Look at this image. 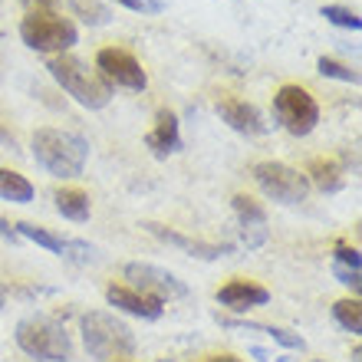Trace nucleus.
Instances as JSON below:
<instances>
[{"instance_id": "72a5a7b5", "label": "nucleus", "mask_w": 362, "mask_h": 362, "mask_svg": "<svg viewBox=\"0 0 362 362\" xmlns=\"http://www.w3.org/2000/svg\"><path fill=\"white\" fill-rule=\"evenodd\" d=\"M158 362H172V359H158Z\"/></svg>"}, {"instance_id": "b1692460", "label": "nucleus", "mask_w": 362, "mask_h": 362, "mask_svg": "<svg viewBox=\"0 0 362 362\" xmlns=\"http://www.w3.org/2000/svg\"><path fill=\"white\" fill-rule=\"evenodd\" d=\"M69 4H73V10H76L86 23H93V27H99V23L109 20V10H105L99 0H69Z\"/></svg>"}, {"instance_id": "423d86ee", "label": "nucleus", "mask_w": 362, "mask_h": 362, "mask_svg": "<svg viewBox=\"0 0 362 362\" xmlns=\"http://www.w3.org/2000/svg\"><path fill=\"white\" fill-rule=\"evenodd\" d=\"M274 115L290 135L303 139L320 122V103H316V95L310 89L296 86V83H286L274 95Z\"/></svg>"}, {"instance_id": "c756f323", "label": "nucleus", "mask_w": 362, "mask_h": 362, "mask_svg": "<svg viewBox=\"0 0 362 362\" xmlns=\"http://www.w3.org/2000/svg\"><path fill=\"white\" fill-rule=\"evenodd\" d=\"M0 234H4L7 240H20V238H17V230H13V224H10L7 218H0Z\"/></svg>"}, {"instance_id": "20e7f679", "label": "nucleus", "mask_w": 362, "mask_h": 362, "mask_svg": "<svg viewBox=\"0 0 362 362\" xmlns=\"http://www.w3.org/2000/svg\"><path fill=\"white\" fill-rule=\"evenodd\" d=\"M17 346L33 359H47V362H66L73 359V339L57 320L49 316H23L17 323L13 333Z\"/></svg>"}, {"instance_id": "1a4fd4ad", "label": "nucleus", "mask_w": 362, "mask_h": 362, "mask_svg": "<svg viewBox=\"0 0 362 362\" xmlns=\"http://www.w3.org/2000/svg\"><path fill=\"white\" fill-rule=\"evenodd\" d=\"M95 69L103 73V79L109 86H122V89H135L142 93L148 86V76H145L142 63L129 53V49H119V47H105L95 53Z\"/></svg>"}, {"instance_id": "0eeeda50", "label": "nucleus", "mask_w": 362, "mask_h": 362, "mask_svg": "<svg viewBox=\"0 0 362 362\" xmlns=\"http://www.w3.org/2000/svg\"><path fill=\"white\" fill-rule=\"evenodd\" d=\"M254 181L267 198L280 201V204H300L310 194V181L303 172H296L284 162H257L254 165Z\"/></svg>"}, {"instance_id": "a878e982", "label": "nucleus", "mask_w": 362, "mask_h": 362, "mask_svg": "<svg viewBox=\"0 0 362 362\" xmlns=\"http://www.w3.org/2000/svg\"><path fill=\"white\" fill-rule=\"evenodd\" d=\"M333 264H343V267H349V270H359L362 267V257H359V250L349 247V244H336Z\"/></svg>"}, {"instance_id": "6ab92c4d", "label": "nucleus", "mask_w": 362, "mask_h": 362, "mask_svg": "<svg viewBox=\"0 0 362 362\" xmlns=\"http://www.w3.org/2000/svg\"><path fill=\"white\" fill-rule=\"evenodd\" d=\"M13 230H17V238L33 240V244H40V247H47L49 254H59V257H63V250H66V238L53 234L49 228H40V224H30V221H17Z\"/></svg>"}, {"instance_id": "473e14b6", "label": "nucleus", "mask_w": 362, "mask_h": 362, "mask_svg": "<svg viewBox=\"0 0 362 362\" xmlns=\"http://www.w3.org/2000/svg\"><path fill=\"white\" fill-rule=\"evenodd\" d=\"M4 303H7V286L0 284V306H4Z\"/></svg>"}, {"instance_id": "2f4dec72", "label": "nucleus", "mask_w": 362, "mask_h": 362, "mask_svg": "<svg viewBox=\"0 0 362 362\" xmlns=\"http://www.w3.org/2000/svg\"><path fill=\"white\" fill-rule=\"evenodd\" d=\"M0 142H10V145H13V135H10L7 129H0Z\"/></svg>"}, {"instance_id": "aec40b11", "label": "nucleus", "mask_w": 362, "mask_h": 362, "mask_svg": "<svg viewBox=\"0 0 362 362\" xmlns=\"http://www.w3.org/2000/svg\"><path fill=\"white\" fill-rule=\"evenodd\" d=\"M224 326H238V329H254V333H267L270 339H276L286 349H306V339L300 333H290V329H280V326H264V323H244V320H221Z\"/></svg>"}, {"instance_id": "7c9ffc66", "label": "nucleus", "mask_w": 362, "mask_h": 362, "mask_svg": "<svg viewBox=\"0 0 362 362\" xmlns=\"http://www.w3.org/2000/svg\"><path fill=\"white\" fill-rule=\"evenodd\" d=\"M201 362H240V359H238V356H228V353H224V356H204Z\"/></svg>"}, {"instance_id": "9b49d317", "label": "nucleus", "mask_w": 362, "mask_h": 362, "mask_svg": "<svg viewBox=\"0 0 362 362\" xmlns=\"http://www.w3.org/2000/svg\"><path fill=\"white\" fill-rule=\"evenodd\" d=\"M218 115H221V122H228L230 129L240 135H264L267 132L264 112H260L254 103H244V99H221Z\"/></svg>"}, {"instance_id": "bb28decb", "label": "nucleus", "mask_w": 362, "mask_h": 362, "mask_svg": "<svg viewBox=\"0 0 362 362\" xmlns=\"http://www.w3.org/2000/svg\"><path fill=\"white\" fill-rule=\"evenodd\" d=\"M115 4L125 10H135V13H162L165 10V0H115Z\"/></svg>"}, {"instance_id": "a211bd4d", "label": "nucleus", "mask_w": 362, "mask_h": 362, "mask_svg": "<svg viewBox=\"0 0 362 362\" xmlns=\"http://www.w3.org/2000/svg\"><path fill=\"white\" fill-rule=\"evenodd\" d=\"M37 194V188L30 185V178H23L13 168H0V198L13 201V204H30Z\"/></svg>"}, {"instance_id": "2eb2a0df", "label": "nucleus", "mask_w": 362, "mask_h": 362, "mask_svg": "<svg viewBox=\"0 0 362 362\" xmlns=\"http://www.w3.org/2000/svg\"><path fill=\"white\" fill-rule=\"evenodd\" d=\"M145 145L152 148L155 158H168L181 148V129H178V115L172 109H158L155 115V125L152 132L145 135Z\"/></svg>"}, {"instance_id": "f3484780", "label": "nucleus", "mask_w": 362, "mask_h": 362, "mask_svg": "<svg viewBox=\"0 0 362 362\" xmlns=\"http://www.w3.org/2000/svg\"><path fill=\"white\" fill-rule=\"evenodd\" d=\"M53 201H57V211L63 214L66 221H76V224H83V221H89V194L83 188H57L53 191Z\"/></svg>"}, {"instance_id": "f03ea898", "label": "nucleus", "mask_w": 362, "mask_h": 362, "mask_svg": "<svg viewBox=\"0 0 362 362\" xmlns=\"http://www.w3.org/2000/svg\"><path fill=\"white\" fill-rule=\"evenodd\" d=\"M49 76L57 79L63 93H69L79 105L86 109H105L109 99H112V86L103 79L99 69H89L79 57H69V53H59L47 63Z\"/></svg>"}, {"instance_id": "f704fd0d", "label": "nucleus", "mask_w": 362, "mask_h": 362, "mask_svg": "<svg viewBox=\"0 0 362 362\" xmlns=\"http://www.w3.org/2000/svg\"><path fill=\"white\" fill-rule=\"evenodd\" d=\"M115 362H125V359H115Z\"/></svg>"}, {"instance_id": "5701e85b", "label": "nucleus", "mask_w": 362, "mask_h": 362, "mask_svg": "<svg viewBox=\"0 0 362 362\" xmlns=\"http://www.w3.org/2000/svg\"><path fill=\"white\" fill-rule=\"evenodd\" d=\"M320 13H323L333 27H343V30H359L362 27L359 13H356V10H349V7H343V4H326Z\"/></svg>"}, {"instance_id": "c85d7f7f", "label": "nucleus", "mask_w": 362, "mask_h": 362, "mask_svg": "<svg viewBox=\"0 0 362 362\" xmlns=\"http://www.w3.org/2000/svg\"><path fill=\"white\" fill-rule=\"evenodd\" d=\"M20 4L30 10H53L57 7V0H20Z\"/></svg>"}, {"instance_id": "dca6fc26", "label": "nucleus", "mask_w": 362, "mask_h": 362, "mask_svg": "<svg viewBox=\"0 0 362 362\" xmlns=\"http://www.w3.org/2000/svg\"><path fill=\"white\" fill-rule=\"evenodd\" d=\"M306 181H310V188H320V191H339L343 188V165L336 162V158H313L310 168H306Z\"/></svg>"}, {"instance_id": "412c9836", "label": "nucleus", "mask_w": 362, "mask_h": 362, "mask_svg": "<svg viewBox=\"0 0 362 362\" xmlns=\"http://www.w3.org/2000/svg\"><path fill=\"white\" fill-rule=\"evenodd\" d=\"M333 320L339 326H343L346 333H353V336H359L362 333V303L359 300H349V296H346V300H336L333 303Z\"/></svg>"}, {"instance_id": "39448f33", "label": "nucleus", "mask_w": 362, "mask_h": 362, "mask_svg": "<svg viewBox=\"0 0 362 362\" xmlns=\"http://www.w3.org/2000/svg\"><path fill=\"white\" fill-rule=\"evenodd\" d=\"M20 37L37 53H69L79 43V30L69 17H59L53 10H30L20 20Z\"/></svg>"}, {"instance_id": "4468645a", "label": "nucleus", "mask_w": 362, "mask_h": 362, "mask_svg": "<svg viewBox=\"0 0 362 362\" xmlns=\"http://www.w3.org/2000/svg\"><path fill=\"white\" fill-rule=\"evenodd\" d=\"M270 300V290L267 286L254 284V280H230L218 290V303L234 310V313H247L254 306H264Z\"/></svg>"}, {"instance_id": "f257e3e1", "label": "nucleus", "mask_w": 362, "mask_h": 362, "mask_svg": "<svg viewBox=\"0 0 362 362\" xmlns=\"http://www.w3.org/2000/svg\"><path fill=\"white\" fill-rule=\"evenodd\" d=\"M33 158L53 178H79L89 158V142L79 132H66V129H37Z\"/></svg>"}, {"instance_id": "7ed1b4c3", "label": "nucleus", "mask_w": 362, "mask_h": 362, "mask_svg": "<svg viewBox=\"0 0 362 362\" xmlns=\"http://www.w3.org/2000/svg\"><path fill=\"white\" fill-rule=\"evenodd\" d=\"M79 329H83V343H86V353L93 359H129L135 353V336L132 329L115 320L112 313L105 310H93L79 320Z\"/></svg>"}, {"instance_id": "cd10ccee", "label": "nucleus", "mask_w": 362, "mask_h": 362, "mask_svg": "<svg viewBox=\"0 0 362 362\" xmlns=\"http://www.w3.org/2000/svg\"><path fill=\"white\" fill-rule=\"evenodd\" d=\"M333 274H336V280H339L343 286H349L353 293H359V286H362L359 270H349V267H343V264H333Z\"/></svg>"}, {"instance_id": "393cba45", "label": "nucleus", "mask_w": 362, "mask_h": 362, "mask_svg": "<svg viewBox=\"0 0 362 362\" xmlns=\"http://www.w3.org/2000/svg\"><path fill=\"white\" fill-rule=\"evenodd\" d=\"M63 257L76 260V264H89L95 257V250L89 247L86 240H66V250H63Z\"/></svg>"}, {"instance_id": "9d476101", "label": "nucleus", "mask_w": 362, "mask_h": 362, "mask_svg": "<svg viewBox=\"0 0 362 362\" xmlns=\"http://www.w3.org/2000/svg\"><path fill=\"white\" fill-rule=\"evenodd\" d=\"M234 211L240 221V238L247 247H260L267 240V211L250 194H234Z\"/></svg>"}, {"instance_id": "4be33fe9", "label": "nucleus", "mask_w": 362, "mask_h": 362, "mask_svg": "<svg viewBox=\"0 0 362 362\" xmlns=\"http://www.w3.org/2000/svg\"><path fill=\"white\" fill-rule=\"evenodd\" d=\"M316 69H320L323 76H329V79H339V83H353V86H359V69L346 66V63H339V59H333V57H320L316 59Z\"/></svg>"}, {"instance_id": "c9c22d12", "label": "nucleus", "mask_w": 362, "mask_h": 362, "mask_svg": "<svg viewBox=\"0 0 362 362\" xmlns=\"http://www.w3.org/2000/svg\"><path fill=\"white\" fill-rule=\"evenodd\" d=\"M316 362H323V359H316Z\"/></svg>"}, {"instance_id": "f8f14e48", "label": "nucleus", "mask_w": 362, "mask_h": 362, "mask_svg": "<svg viewBox=\"0 0 362 362\" xmlns=\"http://www.w3.org/2000/svg\"><path fill=\"white\" fill-rule=\"evenodd\" d=\"M105 300H109L115 310H122V313H129V316H139V320H158V316L165 313V306L158 303V300L139 293V290H132V286H125V284L105 286Z\"/></svg>"}, {"instance_id": "ddd939ff", "label": "nucleus", "mask_w": 362, "mask_h": 362, "mask_svg": "<svg viewBox=\"0 0 362 362\" xmlns=\"http://www.w3.org/2000/svg\"><path fill=\"white\" fill-rule=\"evenodd\" d=\"M142 228L148 230L152 238L165 240V244H172V247L188 250L191 257H201V260H218V257H224V254H230V244H208V240L185 238V234H178V230L165 228V224H155V221H145Z\"/></svg>"}, {"instance_id": "6e6552de", "label": "nucleus", "mask_w": 362, "mask_h": 362, "mask_svg": "<svg viewBox=\"0 0 362 362\" xmlns=\"http://www.w3.org/2000/svg\"><path fill=\"white\" fill-rule=\"evenodd\" d=\"M122 274L132 284V290L152 296L158 303H165V300H185L188 296V286L181 284L178 276L162 267H155V264H125Z\"/></svg>"}]
</instances>
